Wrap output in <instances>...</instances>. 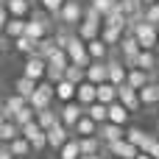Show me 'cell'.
<instances>
[{"label": "cell", "instance_id": "1", "mask_svg": "<svg viewBox=\"0 0 159 159\" xmlns=\"http://www.w3.org/2000/svg\"><path fill=\"white\" fill-rule=\"evenodd\" d=\"M129 31H134L137 42L143 45V50H154V48L159 45V28H157V25H151V22H145V20L134 22Z\"/></svg>", "mask_w": 159, "mask_h": 159}, {"label": "cell", "instance_id": "2", "mask_svg": "<svg viewBox=\"0 0 159 159\" xmlns=\"http://www.w3.org/2000/svg\"><path fill=\"white\" fill-rule=\"evenodd\" d=\"M53 101H56V84L53 81H39V87H36V92L31 95V106L36 109V112H42V109H48V106H53Z\"/></svg>", "mask_w": 159, "mask_h": 159}, {"label": "cell", "instance_id": "3", "mask_svg": "<svg viewBox=\"0 0 159 159\" xmlns=\"http://www.w3.org/2000/svg\"><path fill=\"white\" fill-rule=\"evenodd\" d=\"M84 3L81 0H67L64 3V8H61V14L56 17V22L59 25H67V28H78L81 25V20H84Z\"/></svg>", "mask_w": 159, "mask_h": 159}, {"label": "cell", "instance_id": "4", "mask_svg": "<svg viewBox=\"0 0 159 159\" xmlns=\"http://www.w3.org/2000/svg\"><path fill=\"white\" fill-rule=\"evenodd\" d=\"M67 64H70V56H67L64 48H59V50L48 59V81H53V84L64 81V70H67Z\"/></svg>", "mask_w": 159, "mask_h": 159}, {"label": "cell", "instance_id": "5", "mask_svg": "<svg viewBox=\"0 0 159 159\" xmlns=\"http://www.w3.org/2000/svg\"><path fill=\"white\" fill-rule=\"evenodd\" d=\"M64 50H67L70 61H73V64H78V67H89V64H92V56H89V48H87V42H84V39H81L78 34L73 36V42H70V45H67Z\"/></svg>", "mask_w": 159, "mask_h": 159}, {"label": "cell", "instance_id": "6", "mask_svg": "<svg viewBox=\"0 0 159 159\" xmlns=\"http://www.w3.org/2000/svg\"><path fill=\"white\" fill-rule=\"evenodd\" d=\"M22 75H28V78H34V81H45L48 78V59H42V56H25V61H22Z\"/></svg>", "mask_w": 159, "mask_h": 159}, {"label": "cell", "instance_id": "7", "mask_svg": "<svg viewBox=\"0 0 159 159\" xmlns=\"http://www.w3.org/2000/svg\"><path fill=\"white\" fill-rule=\"evenodd\" d=\"M22 137L31 143L34 154H39V151H45V148H50V145H48V131H45V129H39V123H36V120H34V123H28V126H22Z\"/></svg>", "mask_w": 159, "mask_h": 159}, {"label": "cell", "instance_id": "8", "mask_svg": "<svg viewBox=\"0 0 159 159\" xmlns=\"http://www.w3.org/2000/svg\"><path fill=\"white\" fill-rule=\"evenodd\" d=\"M59 115H61V123L67 129H75V123L87 115V106H81L78 101H70V103H61L59 106Z\"/></svg>", "mask_w": 159, "mask_h": 159}, {"label": "cell", "instance_id": "9", "mask_svg": "<svg viewBox=\"0 0 159 159\" xmlns=\"http://www.w3.org/2000/svg\"><path fill=\"white\" fill-rule=\"evenodd\" d=\"M126 140L134 143V145H137L140 151H145V154H148V151L154 148V143H157V137L148 134V131H143L140 126H129V129H126Z\"/></svg>", "mask_w": 159, "mask_h": 159}, {"label": "cell", "instance_id": "10", "mask_svg": "<svg viewBox=\"0 0 159 159\" xmlns=\"http://www.w3.org/2000/svg\"><path fill=\"white\" fill-rule=\"evenodd\" d=\"M106 61H109V81H112L115 87H123V84L129 81V67H126V61H123L120 56H115V53H112Z\"/></svg>", "mask_w": 159, "mask_h": 159}, {"label": "cell", "instance_id": "11", "mask_svg": "<svg viewBox=\"0 0 159 159\" xmlns=\"http://www.w3.org/2000/svg\"><path fill=\"white\" fill-rule=\"evenodd\" d=\"M25 106H28V98L17 95V92L6 95V98H3V109H0V120H14V115H17L20 109H25Z\"/></svg>", "mask_w": 159, "mask_h": 159}, {"label": "cell", "instance_id": "12", "mask_svg": "<svg viewBox=\"0 0 159 159\" xmlns=\"http://www.w3.org/2000/svg\"><path fill=\"white\" fill-rule=\"evenodd\" d=\"M126 129H129V126H117V123L106 120V123H101L98 137H101L103 145H112V143H117V140H126Z\"/></svg>", "mask_w": 159, "mask_h": 159}, {"label": "cell", "instance_id": "13", "mask_svg": "<svg viewBox=\"0 0 159 159\" xmlns=\"http://www.w3.org/2000/svg\"><path fill=\"white\" fill-rule=\"evenodd\" d=\"M70 140H73V129H67L64 123H59V126H53V129L48 131V145H50L56 154H59Z\"/></svg>", "mask_w": 159, "mask_h": 159}, {"label": "cell", "instance_id": "14", "mask_svg": "<svg viewBox=\"0 0 159 159\" xmlns=\"http://www.w3.org/2000/svg\"><path fill=\"white\" fill-rule=\"evenodd\" d=\"M103 154H109L112 159H137L140 148H137L134 143H129V140H117V143L106 145V151H103Z\"/></svg>", "mask_w": 159, "mask_h": 159}, {"label": "cell", "instance_id": "15", "mask_svg": "<svg viewBox=\"0 0 159 159\" xmlns=\"http://www.w3.org/2000/svg\"><path fill=\"white\" fill-rule=\"evenodd\" d=\"M120 89V103L129 109V112H137L140 106H143V101H140V89H134L131 84H123V87H117Z\"/></svg>", "mask_w": 159, "mask_h": 159}, {"label": "cell", "instance_id": "16", "mask_svg": "<svg viewBox=\"0 0 159 159\" xmlns=\"http://www.w3.org/2000/svg\"><path fill=\"white\" fill-rule=\"evenodd\" d=\"M3 6L8 8L11 17H25V20H28V17L34 14V8H36L34 0H3Z\"/></svg>", "mask_w": 159, "mask_h": 159}, {"label": "cell", "instance_id": "17", "mask_svg": "<svg viewBox=\"0 0 159 159\" xmlns=\"http://www.w3.org/2000/svg\"><path fill=\"white\" fill-rule=\"evenodd\" d=\"M75 95H78V84H73V81H67V78L56 84V103H59V106L75 101Z\"/></svg>", "mask_w": 159, "mask_h": 159}, {"label": "cell", "instance_id": "18", "mask_svg": "<svg viewBox=\"0 0 159 159\" xmlns=\"http://www.w3.org/2000/svg\"><path fill=\"white\" fill-rule=\"evenodd\" d=\"M75 101H78L81 106H92V103H98V84H92V81L78 84V95H75Z\"/></svg>", "mask_w": 159, "mask_h": 159}, {"label": "cell", "instance_id": "19", "mask_svg": "<svg viewBox=\"0 0 159 159\" xmlns=\"http://www.w3.org/2000/svg\"><path fill=\"white\" fill-rule=\"evenodd\" d=\"M101 31H103V22H92V20H81V25L75 28V34H78L84 42L98 39V36H101Z\"/></svg>", "mask_w": 159, "mask_h": 159}, {"label": "cell", "instance_id": "20", "mask_svg": "<svg viewBox=\"0 0 159 159\" xmlns=\"http://www.w3.org/2000/svg\"><path fill=\"white\" fill-rule=\"evenodd\" d=\"M87 81H92V84L109 81V61H92L87 67Z\"/></svg>", "mask_w": 159, "mask_h": 159}, {"label": "cell", "instance_id": "21", "mask_svg": "<svg viewBox=\"0 0 159 159\" xmlns=\"http://www.w3.org/2000/svg\"><path fill=\"white\" fill-rule=\"evenodd\" d=\"M120 101V89L112 84V81H103V84H98V103H106V106H112V103H117Z\"/></svg>", "mask_w": 159, "mask_h": 159}, {"label": "cell", "instance_id": "22", "mask_svg": "<svg viewBox=\"0 0 159 159\" xmlns=\"http://www.w3.org/2000/svg\"><path fill=\"white\" fill-rule=\"evenodd\" d=\"M36 123H39V129H45V131H50L53 126H59V123H61V115H59V109H53V106H48V109H42V112H36Z\"/></svg>", "mask_w": 159, "mask_h": 159}, {"label": "cell", "instance_id": "23", "mask_svg": "<svg viewBox=\"0 0 159 159\" xmlns=\"http://www.w3.org/2000/svg\"><path fill=\"white\" fill-rule=\"evenodd\" d=\"M78 140V145H81V157H89V154H103L106 151V145L101 143V137L95 134V137H75Z\"/></svg>", "mask_w": 159, "mask_h": 159}, {"label": "cell", "instance_id": "24", "mask_svg": "<svg viewBox=\"0 0 159 159\" xmlns=\"http://www.w3.org/2000/svg\"><path fill=\"white\" fill-rule=\"evenodd\" d=\"M140 101H143L145 109H157V106H159V84H157V81H151L148 87L140 89Z\"/></svg>", "mask_w": 159, "mask_h": 159}, {"label": "cell", "instance_id": "25", "mask_svg": "<svg viewBox=\"0 0 159 159\" xmlns=\"http://www.w3.org/2000/svg\"><path fill=\"white\" fill-rule=\"evenodd\" d=\"M123 36H126V28H117V25H103V31H101V39L109 48H120Z\"/></svg>", "mask_w": 159, "mask_h": 159}, {"label": "cell", "instance_id": "26", "mask_svg": "<svg viewBox=\"0 0 159 159\" xmlns=\"http://www.w3.org/2000/svg\"><path fill=\"white\" fill-rule=\"evenodd\" d=\"M87 48H89V56H92V61H106L109 56H112V48L98 36V39H92V42H87Z\"/></svg>", "mask_w": 159, "mask_h": 159}, {"label": "cell", "instance_id": "27", "mask_svg": "<svg viewBox=\"0 0 159 159\" xmlns=\"http://www.w3.org/2000/svg\"><path fill=\"white\" fill-rule=\"evenodd\" d=\"M151 81H154V73L140 70V67H131V70H129V81H126V84H131L134 89H143V87H148Z\"/></svg>", "mask_w": 159, "mask_h": 159}, {"label": "cell", "instance_id": "28", "mask_svg": "<svg viewBox=\"0 0 159 159\" xmlns=\"http://www.w3.org/2000/svg\"><path fill=\"white\" fill-rule=\"evenodd\" d=\"M98 129H101V126H98V123H95L89 115H84V117L75 123V129H73V137H95V134H98Z\"/></svg>", "mask_w": 159, "mask_h": 159}, {"label": "cell", "instance_id": "29", "mask_svg": "<svg viewBox=\"0 0 159 159\" xmlns=\"http://www.w3.org/2000/svg\"><path fill=\"white\" fill-rule=\"evenodd\" d=\"M25 28H28V20H25V17H11V20H8V25L3 28V36L20 39V36H25Z\"/></svg>", "mask_w": 159, "mask_h": 159}, {"label": "cell", "instance_id": "30", "mask_svg": "<svg viewBox=\"0 0 159 159\" xmlns=\"http://www.w3.org/2000/svg\"><path fill=\"white\" fill-rule=\"evenodd\" d=\"M36 87H39V81H34V78H28V75H20V78L14 81V92L22 95V98H28V101H31V95L36 92Z\"/></svg>", "mask_w": 159, "mask_h": 159}, {"label": "cell", "instance_id": "31", "mask_svg": "<svg viewBox=\"0 0 159 159\" xmlns=\"http://www.w3.org/2000/svg\"><path fill=\"white\" fill-rule=\"evenodd\" d=\"M17 137H22V129H20L14 120H0V140H3V143H11V140H17Z\"/></svg>", "mask_w": 159, "mask_h": 159}, {"label": "cell", "instance_id": "32", "mask_svg": "<svg viewBox=\"0 0 159 159\" xmlns=\"http://www.w3.org/2000/svg\"><path fill=\"white\" fill-rule=\"evenodd\" d=\"M137 67L154 73V70L159 67V56L154 53V50H140V56H137Z\"/></svg>", "mask_w": 159, "mask_h": 159}, {"label": "cell", "instance_id": "33", "mask_svg": "<svg viewBox=\"0 0 159 159\" xmlns=\"http://www.w3.org/2000/svg\"><path fill=\"white\" fill-rule=\"evenodd\" d=\"M129 117H131V112H129V109H126L120 101L109 106V120H112V123H117V126H126V123H129Z\"/></svg>", "mask_w": 159, "mask_h": 159}, {"label": "cell", "instance_id": "34", "mask_svg": "<svg viewBox=\"0 0 159 159\" xmlns=\"http://www.w3.org/2000/svg\"><path fill=\"white\" fill-rule=\"evenodd\" d=\"M14 42V50L20 53V56H34L36 53V45L39 42H34L31 36H20V39H11Z\"/></svg>", "mask_w": 159, "mask_h": 159}, {"label": "cell", "instance_id": "35", "mask_svg": "<svg viewBox=\"0 0 159 159\" xmlns=\"http://www.w3.org/2000/svg\"><path fill=\"white\" fill-rule=\"evenodd\" d=\"M3 145H8V151L14 154V157H28L34 148H31V143L25 140V137H17V140H11V143H3Z\"/></svg>", "mask_w": 159, "mask_h": 159}, {"label": "cell", "instance_id": "36", "mask_svg": "<svg viewBox=\"0 0 159 159\" xmlns=\"http://www.w3.org/2000/svg\"><path fill=\"white\" fill-rule=\"evenodd\" d=\"M64 78L67 81H73V84H84L87 81V67H78V64H67V70H64Z\"/></svg>", "mask_w": 159, "mask_h": 159}, {"label": "cell", "instance_id": "37", "mask_svg": "<svg viewBox=\"0 0 159 159\" xmlns=\"http://www.w3.org/2000/svg\"><path fill=\"white\" fill-rule=\"evenodd\" d=\"M87 115L101 126V123L109 120V106H106V103H92V106H87Z\"/></svg>", "mask_w": 159, "mask_h": 159}, {"label": "cell", "instance_id": "38", "mask_svg": "<svg viewBox=\"0 0 159 159\" xmlns=\"http://www.w3.org/2000/svg\"><path fill=\"white\" fill-rule=\"evenodd\" d=\"M56 50H59V45H56L53 36H48V39H42V42L36 45V56H42V59H50Z\"/></svg>", "mask_w": 159, "mask_h": 159}, {"label": "cell", "instance_id": "39", "mask_svg": "<svg viewBox=\"0 0 159 159\" xmlns=\"http://www.w3.org/2000/svg\"><path fill=\"white\" fill-rule=\"evenodd\" d=\"M59 159H81V145H78V140L73 137L61 151H59Z\"/></svg>", "mask_w": 159, "mask_h": 159}, {"label": "cell", "instance_id": "40", "mask_svg": "<svg viewBox=\"0 0 159 159\" xmlns=\"http://www.w3.org/2000/svg\"><path fill=\"white\" fill-rule=\"evenodd\" d=\"M64 3H67V0H36V6H39V8H45L48 14H53V17H59V14H61Z\"/></svg>", "mask_w": 159, "mask_h": 159}, {"label": "cell", "instance_id": "41", "mask_svg": "<svg viewBox=\"0 0 159 159\" xmlns=\"http://www.w3.org/2000/svg\"><path fill=\"white\" fill-rule=\"evenodd\" d=\"M89 6H92L95 11H101V14H103V20H106V14H112V11H115L117 0H89Z\"/></svg>", "mask_w": 159, "mask_h": 159}, {"label": "cell", "instance_id": "42", "mask_svg": "<svg viewBox=\"0 0 159 159\" xmlns=\"http://www.w3.org/2000/svg\"><path fill=\"white\" fill-rule=\"evenodd\" d=\"M145 22H151V25H157V28H159V3L145 6Z\"/></svg>", "mask_w": 159, "mask_h": 159}, {"label": "cell", "instance_id": "43", "mask_svg": "<svg viewBox=\"0 0 159 159\" xmlns=\"http://www.w3.org/2000/svg\"><path fill=\"white\" fill-rule=\"evenodd\" d=\"M148 154H151V157H154V159H159V137H157V143H154V148H151Z\"/></svg>", "mask_w": 159, "mask_h": 159}, {"label": "cell", "instance_id": "44", "mask_svg": "<svg viewBox=\"0 0 159 159\" xmlns=\"http://www.w3.org/2000/svg\"><path fill=\"white\" fill-rule=\"evenodd\" d=\"M81 159H112L109 154H89V157H81Z\"/></svg>", "mask_w": 159, "mask_h": 159}, {"label": "cell", "instance_id": "45", "mask_svg": "<svg viewBox=\"0 0 159 159\" xmlns=\"http://www.w3.org/2000/svg\"><path fill=\"white\" fill-rule=\"evenodd\" d=\"M137 159H154V157H151V154H145V151H140V154H137Z\"/></svg>", "mask_w": 159, "mask_h": 159}, {"label": "cell", "instance_id": "46", "mask_svg": "<svg viewBox=\"0 0 159 159\" xmlns=\"http://www.w3.org/2000/svg\"><path fill=\"white\" fill-rule=\"evenodd\" d=\"M154 81H157V84H159V67H157V70H154Z\"/></svg>", "mask_w": 159, "mask_h": 159}, {"label": "cell", "instance_id": "47", "mask_svg": "<svg viewBox=\"0 0 159 159\" xmlns=\"http://www.w3.org/2000/svg\"><path fill=\"white\" fill-rule=\"evenodd\" d=\"M143 3H145V6H154V3H159V0H143Z\"/></svg>", "mask_w": 159, "mask_h": 159}, {"label": "cell", "instance_id": "48", "mask_svg": "<svg viewBox=\"0 0 159 159\" xmlns=\"http://www.w3.org/2000/svg\"><path fill=\"white\" fill-rule=\"evenodd\" d=\"M154 112H157V117H159V106H157V109H154Z\"/></svg>", "mask_w": 159, "mask_h": 159}, {"label": "cell", "instance_id": "49", "mask_svg": "<svg viewBox=\"0 0 159 159\" xmlns=\"http://www.w3.org/2000/svg\"><path fill=\"white\" fill-rule=\"evenodd\" d=\"M14 159H28V157H14Z\"/></svg>", "mask_w": 159, "mask_h": 159}]
</instances>
